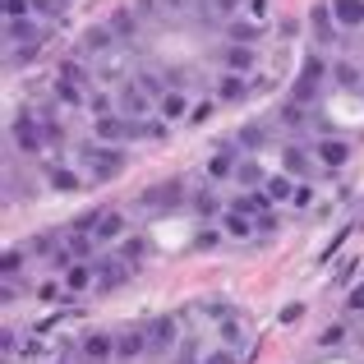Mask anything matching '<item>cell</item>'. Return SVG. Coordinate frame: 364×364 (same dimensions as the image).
<instances>
[{
  "label": "cell",
  "mask_w": 364,
  "mask_h": 364,
  "mask_svg": "<svg viewBox=\"0 0 364 364\" xmlns=\"http://www.w3.org/2000/svg\"><path fill=\"white\" fill-rule=\"evenodd\" d=\"M203 314H213V318L222 323V318H231L235 309H231V304H222V300H203Z\"/></svg>",
  "instance_id": "cell-48"
},
{
  "label": "cell",
  "mask_w": 364,
  "mask_h": 364,
  "mask_svg": "<svg viewBox=\"0 0 364 364\" xmlns=\"http://www.w3.org/2000/svg\"><path fill=\"white\" fill-rule=\"evenodd\" d=\"M346 309H350V314H360V309H364V282H360V286H350V295H346Z\"/></svg>",
  "instance_id": "cell-50"
},
{
  "label": "cell",
  "mask_w": 364,
  "mask_h": 364,
  "mask_svg": "<svg viewBox=\"0 0 364 364\" xmlns=\"http://www.w3.org/2000/svg\"><path fill=\"white\" fill-rule=\"evenodd\" d=\"M332 79H337L341 88H355V83L364 79V70H360V65H350V60H337V65H332Z\"/></svg>",
  "instance_id": "cell-34"
},
{
  "label": "cell",
  "mask_w": 364,
  "mask_h": 364,
  "mask_svg": "<svg viewBox=\"0 0 364 364\" xmlns=\"http://www.w3.org/2000/svg\"><path fill=\"white\" fill-rule=\"evenodd\" d=\"M116 42H120V37L111 33V23H92L88 33H83V55H107Z\"/></svg>",
  "instance_id": "cell-15"
},
{
  "label": "cell",
  "mask_w": 364,
  "mask_h": 364,
  "mask_svg": "<svg viewBox=\"0 0 364 364\" xmlns=\"http://www.w3.org/2000/svg\"><path fill=\"white\" fill-rule=\"evenodd\" d=\"M282 171H286V176H295V180H304V176L314 171L309 152H304V148H286V152H282Z\"/></svg>",
  "instance_id": "cell-21"
},
{
  "label": "cell",
  "mask_w": 364,
  "mask_h": 364,
  "mask_svg": "<svg viewBox=\"0 0 364 364\" xmlns=\"http://www.w3.org/2000/svg\"><path fill=\"white\" fill-rule=\"evenodd\" d=\"M148 350H152L148 328H129V332H120V337H116V355L120 360H139V355H148Z\"/></svg>",
  "instance_id": "cell-11"
},
{
  "label": "cell",
  "mask_w": 364,
  "mask_h": 364,
  "mask_svg": "<svg viewBox=\"0 0 364 364\" xmlns=\"http://www.w3.org/2000/svg\"><path fill=\"white\" fill-rule=\"evenodd\" d=\"M120 258H124V263H134V267H139V258H143V240H139V235L120 245Z\"/></svg>",
  "instance_id": "cell-45"
},
{
  "label": "cell",
  "mask_w": 364,
  "mask_h": 364,
  "mask_svg": "<svg viewBox=\"0 0 364 364\" xmlns=\"http://www.w3.org/2000/svg\"><path fill=\"white\" fill-rule=\"evenodd\" d=\"M254 217L245 213V208H226L222 213V235H231V240H249V235H254Z\"/></svg>",
  "instance_id": "cell-14"
},
{
  "label": "cell",
  "mask_w": 364,
  "mask_h": 364,
  "mask_svg": "<svg viewBox=\"0 0 364 364\" xmlns=\"http://www.w3.org/2000/svg\"><path fill=\"white\" fill-rule=\"evenodd\" d=\"M148 341H152V350L176 346V318H152L148 323Z\"/></svg>",
  "instance_id": "cell-20"
},
{
  "label": "cell",
  "mask_w": 364,
  "mask_h": 364,
  "mask_svg": "<svg viewBox=\"0 0 364 364\" xmlns=\"http://www.w3.org/2000/svg\"><path fill=\"white\" fill-rule=\"evenodd\" d=\"M328 74H332V65L323 60V55H309L304 70H300V79H295V88H291V97L295 102H314V97H318V83L328 79Z\"/></svg>",
  "instance_id": "cell-2"
},
{
  "label": "cell",
  "mask_w": 364,
  "mask_h": 364,
  "mask_svg": "<svg viewBox=\"0 0 364 364\" xmlns=\"http://www.w3.org/2000/svg\"><path fill=\"white\" fill-rule=\"evenodd\" d=\"M79 161H83V171H88L92 185H107V180H116L124 171V152L116 148V143H83Z\"/></svg>",
  "instance_id": "cell-1"
},
{
  "label": "cell",
  "mask_w": 364,
  "mask_h": 364,
  "mask_svg": "<svg viewBox=\"0 0 364 364\" xmlns=\"http://www.w3.org/2000/svg\"><path fill=\"white\" fill-rule=\"evenodd\" d=\"M107 23H111V33H116L120 42H134V37H139V9H134V5H116Z\"/></svg>",
  "instance_id": "cell-12"
},
{
  "label": "cell",
  "mask_w": 364,
  "mask_h": 364,
  "mask_svg": "<svg viewBox=\"0 0 364 364\" xmlns=\"http://www.w3.org/2000/svg\"><path fill=\"white\" fill-rule=\"evenodd\" d=\"M46 185H51L55 194H74V189H79V171H70V166H51V171H46Z\"/></svg>",
  "instance_id": "cell-29"
},
{
  "label": "cell",
  "mask_w": 364,
  "mask_h": 364,
  "mask_svg": "<svg viewBox=\"0 0 364 364\" xmlns=\"http://www.w3.org/2000/svg\"><path fill=\"white\" fill-rule=\"evenodd\" d=\"M235 166H240V161H235V152H231V148H217L213 157H208V180H226V176H235Z\"/></svg>",
  "instance_id": "cell-19"
},
{
  "label": "cell",
  "mask_w": 364,
  "mask_h": 364,
  "mask_svg": "<svg viewBox=\"0 0 364 364\" xmlns=\"http://www.w3.org/2000/svg\"><path fill=\"white\" fill-rule=\"evenodd\" d=\"M88 111H92V116H111V111H116V102H111L107 92H92V97H88Z\"/></svg>",
  "instance_id": "cell-44"
},
{
  "label": "cell",
  "mask_w": 364,
  "mask_h": 364,
  "mask_svg": "<svg viewBox=\"0 0 364 364\" xmlns=\"http://www.w3.org/2000/svg\"><path fill=\"white\" fill-rule=\"evenodd\" d=\"M217 116V102H194V111H189V124H208Z\"/></svg>",
  "instance_id": "cell-43"
},
{
  "label": "cell",
  "mask_w": 364,
  "mask_h": 364,
  "mask_svg": "<svg viewBox=\"0 0 364 364\" xmlns=\"http://www.w3.org/2000/svg\"><path fill=\"white\" fill-rule=\"evenodd\" d=\"M189 111H194V102H189L185 97V88H166V92H161V97H157V116L161 120H189Z\"/></svg>",
  "instance_id": "cell-9"
},
{
  "label": "cell",
  "mask_w": 364,
  "mask_h": 364,
  "mask_svg": "<svg viewBox=\"0 0 364 364\" xmlns=\"http://www.w3.org/2000/svg\"><path fill=\"white\" fill-rule=\"evenodd\" d=\"M124 235V217L120 213H102L97 226H92V240H120Z\"/></svg>",
  "instance_id": "cell-28"
},
{
  "label": "cell",
  "mask_w": 364,
  "mask_h": 364,
  "mask_svg": "<svg viewBox=\"0 0 364 364\" xmlns=\"http://www.w3.org/2000/svg\"><path fill=\"white\" fill-rule=\"evenodd\" d=\"M235 180H240L245 189H263V166H258V161H240V166H235Z\"/></svg>",
  "instance_id": "cell-32"
},
{
  "label": "cell",
  "mask_w": 364,
  "mask_h": 364,
  "mask_svg": "<svg viewBox=\"0 0 364 364\" xmlns=\"http://www.w3.org/2000/svg\"><path fill=\"white\" fill-rule=\"evenodd\" d=\"M5 37L14 46H28V42H37V23L33 18H5Z\"/></svg>",
  "instance_id": "cell-24"
},
{
  "label": "cell",
  "mask_w": 364,
  "mask_h": 364,
  "mask_svg": "<svg viewBox=\"0 0 364 364\" xmlns=\"http://www.w3.org/2000/svg\"><path fill=\"white\" fill-rule=\"evenodd\" d=\"M194 208H198L203 217H213V213H217V194H213V189H203V194H194Z\"/></svg>",
  "instance_id": "cell-47"
},
{
  "label": "cell",
  "mask_w": 364,
  "mask_h": 364,
  "mask_svg": "<svg viewBox=\"0 0 364 364\" xmlns=\"http://www.w3.org/2000/svg\"><path fill=\"white\" fill-rule=\"evenodd\" d=\"M245 18H254V23L267 28V18H272V0H245Z\"/></svg>",
  "instance_id": "cell-39"
},
{
  "label": "cell",
  "mask_w": 364,
  "mask_h": 364,
  "mask_svg": "<svg viewBox=\"0 0 364 364\" xmlns=\"http://www.w3.org/2000/svg\"><path fill=\"white\" fill-rule=\"evenodd\" d=\"M208 5V14H217V18H235V14H245V0H203Z\"/></svg>",
  "instance_id": "cell-36"
},
{
  "label": "cell",
  "mask_w": 364,
  "mask_h": 364,
  "mask_svg": "<svg viewBox=\"0 0 364 364\" xmlns=\"http://www.w3.org/2000/svg\"><path fill=\"white\" fill-rule=\"evenodd\" d=\"M139 203L152 208V213H161V208H180V203H185V185H180V180H161V185L143 189Z\"/></svg>",
  "instance_id": "cell-5"
},
{
  "label": "cell",
  "mask_w": 364,
  "mask_h": 364,
  "mask_svg": "<svg viewBox=\"0 0 364 364\" xmlns=\"http://www.w3.org/2000/svg\"><path fill=\"white\" fill-rule=\"evenodd\" d=\"M337 28H364V0H332Z\"/></svg>",
  "instance_id": "cell-16"
},
{
  "label": "cell",
  "mask_w": 364,
  "mask_h": 364,
  "mask_svg": "<svg viewBox=\"0 0 364 364\" xmlns=\"http://www.w3.org/2000/svg\"><path fill=\"white\" fill-rule=\"evenodd\" d=\"M65 249L79 254V258H97V240H92L88 231H70V235H65Z\"/></svg>",
  "instance_id": "cell-31"
},
{
  "label": "cell",
  "mask_w": 364,
  "mask_h": 364,
  "mask_svg": "<svg viewBox=\"0 0 364 364\" xmlns=\"http://www.w3.org/2000/svg\"><path fill=\"white\" fill-rule=\"evenodd\" d=\"M217 332H222V346H231V350H240L245 341H249V328H245L240 318H235V314H231V318H222V323H217Z\"/></svg>",
  "instance_id": "cell-23"
},
{
  "label": "cell",
  "mask_w": 364,
  "mask_h": 364,
  "mask_svg": "<svg viewBox=\"0 0 364 364\" xmlns=\"http://www.w3.org/2000/svg\"><path fill=\"white\" fill-rule=\"evenodd\" d=\"M60 286L70 295H79V291H88V286H97V263L92 258H83V263H70L65 267V277H60Z\"/></svg>",
  "instance_id": "cell-10"
},
{
  "label": "cell",
  "mask_w": 364,
  "mask_h": 364,
  "mask_svg": "<svg viewBox=\"0 0 364 364\" xmlns=\"http://www.w3.org/2000/svg\"><path fill=\"white\" fill-rule=\"evenodd\" d=\"M14 143H18V152H42V143H46L42 116H33V111H18V116H14Z\"/></svg>",
  "instance_id": "cell-4"
},
{
  "label": "cell",
  "mask_w": 364,
  "mask_h": 364,
  "mask_svg": "<svg viewBox=\"0 0 364 364\" xmlns=\"http://www.w3.org/2000/svg\"><path fill=\"white\" fill-rule=\"evenodd\" d=\"M92 129H97V143H124L134 139V120L111 111V116H92Z\"/></svg>",
  "instance_id": "cell-6"
},
{
  "label": "cell",
  "mask_w": 364,
  "mask_h": 364,
  "mask_svg": "<svg viewBox=\"0 0 364 364\" xmlns=\"http://www.w3.org/2000/svg\"><path fill=\"white\" fill-rule=\"evenodd\" d=\"M5 18H28V0H5Z\"/></svg>",
  "instance_id": "cell-51"
},
{
  "label": "cell",
  "mask_w": 364,
  "mask_h": 364,
  "mask_svg": "<svg viewBox=\"0 0 364 364\" xmlns=\"http://www.w3.org/2000/svg\"><path fill=\"white\" fill-rule=\"evenodd\" d=\"M300 107H304V102H295V97L286 102V107H282V124H291V129H300V124H304V111H300Z\"/></svg>",
  "instance_id": "cell-42"
},
{
  "label": "cell",
  "mask_w": 364,
  "mask_h": 364,
  "mask_svg": "<svg viewBox=\"0 0 364 364\" xmlns=\"http://www.w3.org/2000/svg\"><path fill=\"white\" fill-rule=\"evenodd\" d=\"M350 143L346 139H318V148H314V161H318V166H328V171H341L350 161Z\"/></svg>",
  "instance_id": "cell-8"
},
{
  "label": "cell",
  "mask_w": 364,
  "mask_h": 364,
  "mask_svg": "<svg viewBox=\"0 0 364 364\" xmlns=\"http://www.w3.org/2000/svg\"><path fill=\"white\" fill-rule=\"evenodd\" d=\"M291 208H300V213H304V208H314V185H309V180H300V185H295Z\"/></svg>",
  "instance_id": "cell-41"
},
{
  "label": "cell",
  "mask_w": 364,
  "mask_h": 364,
  "mask_svg": "<svg viewBox=\"0 0 364 364\" xmlns=\"http://www.w3.org/2000/svg\"><path fill=\"white\" fill-rule=\"evenodd\" d=\"M341 341H346V328H341V323H332V328H323L318 346H341Z\"/></svg>",
  "instance_id": "cell-46"
},
{
  "label": "cell",
  "mask_w": 364,
  "mask_h": 364,
  "mask_svg": "<svg viewBox=\"0 0 364 364\" xmlns=\"http://www.w3.org/2000/svg\"><path fill=\"white\" fill-rule=\"evenodd\" d=\"M55 79H70V83H83V88H88V70H83V60H79V55H65V60L60 65H55Z\"/></svg>",
  "instance_id": "cell-30"
},
{
  "label": "cell",
  "mask_w": 364,
  "mask_h": 364,
  "mask_svg": "<svg viewBox=\"0 0 364 364\" xmlns=\"http://www.w3.org/2000/svg\"><path fill=\"white\" fill-rule=\"evenodd\" d=\"M295 185H300V180H295V176H286V171H282V176H267V180H263V194L272 198V203H291Z\"/></svg>",
  "instance_id": "cell-18"
},
{
  "label": "cell",
  "mask_w": 364,
  "mask_h": 364,
  "mask_svg": "<svg viewBox=\"0 0 364 364\" xmlns=\"http://www.w3.org/2000/svg\"><path fill=\"white\" fill-rule=\"evenodd\" d=\"M134 83H139V88L148 92V97H161V92H166V79H161V74H139Z\"/></svg>",
  "instance_id": "cell-40"
},
{
  "label": "cell",
  "mask_w": 364,
  "mask_h": 364,
  "mask_svg": "<svg viewBox=\"0 0 364 364\" xmlns=\"http://www.w3.org/2000/svg\"><path fill=\"white\" fill-rule=\"evenodd\" d=\"M180 364H194V346H185V350H180Z\"/></svg>",
  "instance_id": "cell-53"
},
{
  "label": "cell",
  "mask_w": 364,
  "mask_h": 364,
  "mask_svg": "<svg viewBox=\"0 0 364 364\" xmlns=\"http://www.w3.org/2000/svg\"><path fill=\"white\" fill-rule=\"evenodd\" d=\"M222 65H226V74H249V70H254V46L226 42L222 46Z\"/></svg>",
  "instance_id": "cell-13"
},
{
  "label": "cell",
  "mask_w": 364,
  "mask_h": 364,
  "mask_svg": "<svg viewBox=\"0 0 364 364\" xmlns=\"http://www.w3.org/2000/svg\"><path fill=\"white\" fill-rule=\"evenodd\" d=\"M83 355L88 360H111L116 355V337H111V332H88V337H83Z\"/></svg>",
  "instance_id": "cell-17"
},
{
  "label": "cell",
  "mask_w": 364,
  "mask_h": 364,
  "mask_svg": "<svg viewBox=\"0 0 364 364\" xmlns=\"http://www.w3.org/2000/svg\"><path fill=\"white\" fill-rule=\"evenodd\" d=\"M28 263V249H5V258H0V272L5 277H18V267Z\"/></svg>",
  "instance_id": "cell-38"
},
{
  "label": "cell",
  "mask_w": 364,
  "mask_h": 364,
  "mask_svg": "<svg viewBox=\"0 0 364 364\" xmlns=\"http://www.w3.org/2000/svg\"><path fill=\"white\" fill-rule=\"evenodd\" d=\"M240 143H245L249 152H258L267 143V124H245V129H240Z\"/></svg>",
  "instance_id": "cell-37"
},
{
  "label": "cell",
  "mask_w": 364,
  "mask_h": 364,
  "mask_svg": "<svg viewBox=\"0 0 364 364\" xmlns=\"http://www.w3.org/2000/svg\"><path fill=\"white\" fill-rule=\"evenodd\" d=\"M226 37H231V42L254 46L258 37H263V23H254V18H231V23H226Z\"/></svg>",
  "instance_id": "cell-22"
},
{
  "label": "cell",
  "mask_w": 364,
  "mask_h": 364,
  "mask_svg": "<svg viewBox=\"0 0 364 364\" xmlns=\"http://www.w3.org/2000/svg\"><path fill=\"white\" fill-rule=\"evenodd\" d=\"M235 208H245V213L258 222V217H267V213H272V198H267L263 189H249V194H240V198H235Z\"/></svg>",
  "instance_id": "cell-25"
},
{
  "label": "cell",
  "mask_w": 364,
  "mask_h": 364,
  "mask_svg": "<svg viewBox=\"0 0 364 364\" xmlns=\"http://www.w3.org/2000/svg\"><path fill=\"white\" fill-rule=\"evenodd\" d=\"M55 102H65V107H79L83 102V83H70V79H55Z\"/></svg>",
  "instance_id": "cell-33"
},
{
  "label": "cell",
  "mask_w": 364,
  "mask_h": 364,
  "mask_svg": "<svg viewBox=\"0 0 364 364\" xmlns=\"http://www.w3.org/2000/svg\"><path fill=\"white\" fill-rule=\"evenodd\" d=\"M157 5H161V0H134V9H139V18H152V14H157Z\"/></svg>",
  "instance_id": "cell-52"
},
{
  "label": "cell",
  "mask_w": 364,
  "mask_h": 364,
  "mask_svg": "<svg viewBox=\"0 0 364 364\" xmlns=\"http://www.w3.org/2000/svg\"><path fill=\"white\" fill-rule=\"evenodd\" d=\"M217 97H222V102H245V97H249L245 74H222V83H217Z\"/></svg>",
  "instance_id": "cell-27"
},
{
  "label": "cell",
  "mask_w": 364,
  "mask_h": 364,
  "mask_svg": "<svg viewBox=\"0 0 364 364\" xmlns=\"http://www.w3.org/2000/svg\"><path fill=\"white\" fill-rule=\"evenodd\" d=\"M203 364H235V350L231 346H222V350H208Z\"/></svg>",
  "instance_id": "cell-49"
},
{
  "label": "cell",
  "mask_w": 364,
  "mask_h": 364,
  "mask_svg": "<svg viewBox=\"0 0 364 364\" xmlns=\"http://www.w3.org/2000/svg\"><path fill=\"white\" fill-rule=\"evenodd\" d=\"M309 23H314V33H318V42L332 46V28H337V18H332V5H314Z\"/></svg>",
  "instance_id": "cell-26"
},
{
  "label": "cell",
  "mask_w": 364,
  "mask_h": 364,
  "mask_svg": "<svg viewBox=\"0 0 364 364\" xmlns=\"http://www.w3.org/2000/svg\"><path fill=\"white\" fill-rule=\"evenodd\" d=\"M92 263H97V291H116L134 272V263H124V258H92Z\"/></svg>",
  "instance_id": "cell-7"
},
{
  "label": "cell",
  "mask_w": 364,
  "mask_h": 364,
  "mask_svg": "<svg viewBox=\"0 0 364 364\" xmlns=\"http://www.w3.org/2000/svg\"><path fill=\"white\" fill-rule=\"evenodd\" d=\"M116 111H120V116H129V120H143V116L157 111V97H148L139 83H124L120 97H116Z\"/></svg>",
  "instance_id": "cell-3"
},
{
  "label": "cell",
  "mask_w": 364,
  "mask_h": 364,
  "mask_svg": "<svg viewBox=\"0 0 364 364\" xmlns=\"http://www.w3.org/2000/svg\"><path fill=\"white\" fill-rule=\"evenodd\" d=\"M161 5H166V9H185L189 0H161Z\"/></svg>",
  "instance_id": "cell-54"
},
{
  "label": "cell",
  "mask_w": 364,
  "mask_h": 364,
  "mask_svg": "<svg viewBox=\"0 0 364 364\" xmlns=\"http://www.w3.org/2000/svg\"><path fill=\"white\" fill-rule=\"evenodd\" d=\"M42 134H46V143H55V148L70 139V129H65V120H55V111H46V116H42Z\"/></svg>",
  "instance_id": "cell-35"
}]
</instances>
